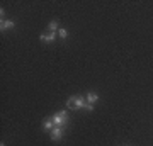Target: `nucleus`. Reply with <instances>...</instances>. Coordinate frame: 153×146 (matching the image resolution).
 <instances>
[{
    "mask_svg": "<svg viewBox=\"0 0 153 146\" xmlns=\"http://www.w3.org/2000/svg\"><path fill=\"white\" fill-rule=\"evenodd\" d=\"M56 38H58V33H48V34H41L39 41L41 43H53V41H56Z\"/></svg>",
    "mask_w": 153,
    "mask_h": 146,
    "instance_id": "7ed1b4c3",
    "label": "nucleus"
},
{
    "mask_svg": "<svg viewBox=\"0 0 153 146\" xmlns=\"http://www.w3.org/2000/svg\"><path fill=\"white\" fill-rule=\"evenodd\" d=\"M66 107L71 109V110H78V109H83L85 107V99L82 95H73L66 100Z\"/></svg>",
    "mask_w": 153,
    "mask_h": 146,
    "instance_id": "f257e3e1",
    "label": "nucleus"
},
{
    "mask_svg": "<svg viewBox=\"0 0 153 146\" xmlns=\"http://www.w3.org/2000/svg\"><path fill=\"white\" fill-rule=\"evenodd\" d=\"M48 29H49V33H56L58 31V21H51L48 24Z\"/></svg>",
    "mask_w": 153,
    "mask_h": 146,
    "instance_id": "6e6552de",
    "label": "nucleus"
},
{
    "mask_svg": "<svg viewBox=\"0 0 153 146\" xmlns=\"http://www.w3.org/2000/svg\"><path fill=\"white\" fill-rule=\"evenodd\" d=\"M85 109L87 110H94V104H85Z\"/></svg>",
    "mask_w": 153,
    "mask_h": 146,
    "instance_id": "9d476101",
    "label": "nucleus"
},
{
    "mask_svg": "<svg viewBox=\"0 0 153 146\" xmlns=\"http://www.w3.org/2000/svg\"><path fill=\"white\" fill-rule=\"evenodd\" d=\"M63 127H58V126H55V129L51 131V139L53 141H60L61 138H63Z\"/></svg>",
    "mask_w": 153,
    "mask_h": 146,
    "instance_id": "20e7f679",
    "label": "nucleus"
},
{
    "mask_svg": "<svg viewBox=\"0 0 153 146\" xmlns=\"http://www.w3.org/2000/svg\"><path fill=\"white\" fill-rule=\"evenodd\" d=\"M43 129L44 131H49V133L55 129V122H53V119H51V117H49V119H46L43 122Z\"/></svg>",
    "mask_w": 153,
    "mask_h": 146,
    "instance_id": "423d86ee",
    "label": "nucleus"
},
{
    "mask_svg": "<svg viewBox=\"0 0 153 146\" xmlns=\"http://www.w3.org/2000/svg\"><path fill=\"white\" fill-rule=\"evenodd\" d=\"M0 17H2V21H4V17H5V10H4V9L0 10Z\"/></svg>",
    "mask_w": 153,
    "mask_h": 146,
    "instance_id": "9b49d317",
    "label": "nucleus"
},
{
    "mask_svg": "<svg viewBox=\"0 0 153 146\" xmlns=\"http://www.w3.org/2000/svg\"><path fill=\"white\" fill-rule=\"evenodd\" d=\"M97 100H99L97 93H94V92H88L87 93V104H95Z\"/></svg>",
    "mask_w": 153,
    "mask_h": 146,
    "instance_id": "0eeeda50",
    "label": "nucleus"
},
{
    "mask_svg": "<svg viewBox=\"0 0 153 146\" xmlns=\"http://www.w3.org/2000/svg\"><path fill=\"white\" fill-rule=\"evenodd\" d=\"M58 36H60L61 39H66V38H68V31L61 27V29H58Z\"/></svg>",
    "mask_w": 153,
    "mask_h": 146,
    "instance_id": "1a4fd4ad",
    "label": "nucleus"
},
{
    "mask_svg": "<svg viewBox=\"0 0 153 146\" xmlns=\"http://www.w3.org/2000/svg\"><path fill=\"white\" fill-rule=\"evenodd\" d=\"M14 26H16L14 21H0V31H2V33L7 31V29H12Z\"/></svg>",
    "mask_w": 153,
    "mask_h": 146,
    "instance_id": "39448f33",
    "label": "nucleus"
},
{
    "mask_svg": "<svg viewBox=\"0 0 153 146\" xmlns=\"http://www.w3.org/2000/svg\"><path fill=\"white\" fill-rule=\"evenodd\" d=\"M51 119H53L55 126H58V127H65V126L68 124V114H66V110H60V112H56Z\"/></svg>",
    "mask_w": 153,
    "mask_h": 146,
    "instance_id": "f03ea898",
    "label": "nucleus"
}]
</instances>
